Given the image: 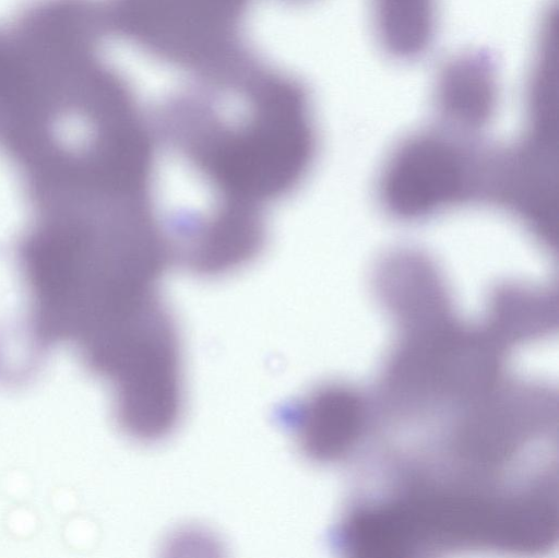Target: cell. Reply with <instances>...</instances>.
<instances>
[{
	"label": "cell",
	"instance_id": "cell-1",
	"mask_svg": "<svg viewBox=\"0 0 559 558\" xmlns=\"http://www.w3.org/2000/svg\"><path fill=\"white\" fill-rule=\"evenodd\" d=\"M33 214L17 261L38 344L83 352L167 305L160 281L170 263L150 210L92 203Z\"/></svg>",
	"mask_w": 559,
	"mask_h": 558
},
{
	"label": "cell",
	"instance_id": "cell-2",
	"mask_svg": "<svg viewBox=\"0 0 559 558\" xmlns=\"http://www.w3.org/2000/svg\"><path fill=\"white\" fill-rule=\"evenodd\" d=\"M154 134L156 158L185 170L192 197L176 213L216 245L267 238V213L293 195L317 154L299 102L270 104L235 117L176 115Z\"/></svg>",
	"mask_w": 559,
	"mask_h": 558
},
{
	"label": "cell",
	"instance_id": "cell-3",
	"mask_svg": "<svg viewBox=\"0 0 559 558\" xmlns=\"http://www.w3.org/2000/svg\"><path fill=\"white\" fill-rule=\"evenodd\" d=\"M436 98L450 120L474 126L491 116L497 100V80L492 68L478 56L457 55L437 73Z\"/></svg>",
	"mask_w": 559,
	"mask_h": 558
},
{
	"label": "cell",
	"instance_id": "cell-4",
	"mask_svg": "<svg viewBox=\"0 0 559 558\" xmlns=\"http://www.w3.org/2000/svg\"><path fill=\"white\" fill-rule=\"evenodd\" d=\"M377 36L392 56L409 59L430 44L436 0H372Z\"/></svg>",
	"mask_w": 559,
	"mask_h": 558
}]
</instances>
